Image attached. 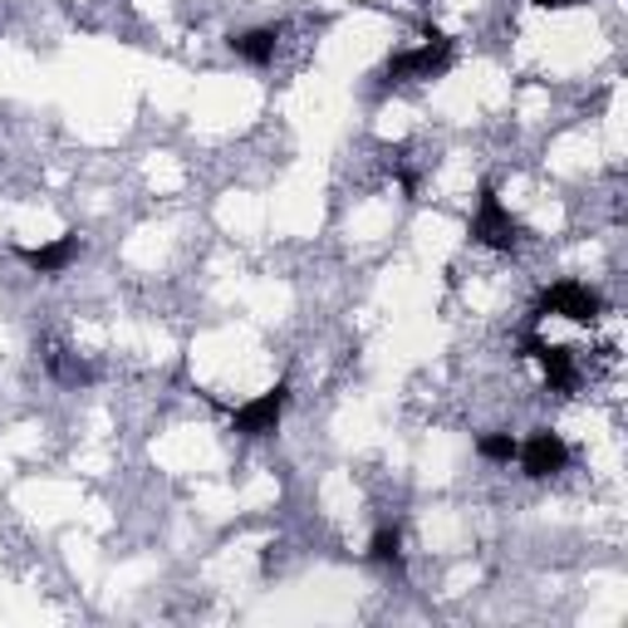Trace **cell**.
I'll use <instances>...</instances> for the list:
<instances>
[{
    "instance_id": "cell-1",
    "label": "cell",
    "mask_w": 628,
    "mask_h": 628,
    "mask_svg": "<svg viewBox=\"0 0 628 628\" xmlns=\"http://www.w3.org/2000/svg\"><path fill=\"white\" fill-rule=\"evenodd\" d=\"M451 69V39L437 35V29H427V45L418 49H402V55H392L388 64H383V84H412V78H437Z\"/></svg>"
},
{
    "instance_id": "cell-2",
    "label": "cell",
    "mask_w": 628,
    "mask_h": 628,
    "mask_svg": "<svg viewBox=\"0 0 628 628\" xmlns=\"http://www.w3.org/2000/svg\"><path fill=\"white\" fill-rule=\"evenodd\" d=\"M471 241L486 245V251H516L520 245V226L506 212V202L496 196V186H481L476 216H471Z\"/></svg>"
},
{
    "instance_id": "cell-3",
    "label": "cell",
    "mask_w": 628,
    "mask_h": 628,
    "mask_svg": "<svg viewBox=\"0 0 628 628\" xmlns=\"http://www.w3.org/2000/svg\"><path fill=\"white\" fill-rule=\"evenodd\" d=\"M285 402H290V383H275V388L255 392L251 402H241L231 412V432H241V437H270L285 418Z\"/></svg>"
},
{
    "instance_id": "cell-4",
    "label": "cell",
    "mask_w": 628,
    "mask_h": 628,
    "mask_svg": "<svg viewBox=\"0 0 628 628\" xmlns=\"http://www.w3.org/2000/svg\"><path fill=\"white\" fill-rule=\"evenodd\" d=\"M516 461H520V471H526L530 481H545V476H555V471L569 467V447H565L559 432L540 427V432H530V437L516 447Z\"/></svg>"
},
{
    "instance_id": "cell-5",
    "label": "cell",
    "mask_w": 628,
    "mask_h": 628,
    "mask_svg": "<svg viewBox=\"0 0 628 628\" xmlns=\"http://www.w3.org/2000/svg\"><path fill=\"white\" fill-rule=\"evenodd\" d=\"M540 314H565V319H575V324H594L599 314H604V300L579 280H559L540 294Z\"/></svg>"
},
{
    "instance_id": "cell-6",
    "label": "cell",
    "mask_w": 628,
    "mask_h": 628,
    "mask_svg": "<svg viewBox=\"0 0 628 628\" xmlns=\"http://www.w3.org/2000/svg\"><path fill=\"white\" fill-rule=\"evenodd\" d=\"M15 255L35 275H64L69 265L78 261V235H59V241H49V245H20Z\"/></svg>"
},
{
    "instance_id": "cell-7",
    "label": "cell",
    "mask_w": 628,
    "mask_h": 628,
    "mask_svg": "<svg viewBox=\"0 0 628 628\" xmlns=\"http://www.w3.org/2000/svg\"><path fill=\"white\" fill-rule=\"evenodd\" d=\"M526 353L530 359L540 363V369H545V383L550 388H575V353L569 349H559V343H545V339H535V334H530L526 339Z\"/></svg>"
},
{
    "instance_id": "cell-8",
    "label": "cell",
    "mask_w": 628,
    "mask_h": 628,
    "mask_svg": "<svg viewBox=\"0 0 628 628\" xmlns=\"http://www.w3.org/2000/svg\"><path fill=\"white\" fill-rule=\"evenodd\" d=\"M231 49H235V59L261 69V64H270L275 49H280V29L261 25V29H245V35H231Z\"/></svg>"
},
{
    "instance_id": "cell-9",
    "label": "cell",
    "mask_w": 628,
    "mask_h": 628,
    "mask_svg": "<svg viewBox=\"0 0 628 628\" xmlns=\"http://www.w3.org/2000/svg\"><path fill=\"white\" fill-rule=\"evenodd\" d=\"M369 559H373V565H402V530H398V526L373 530V540H369Z\"/></svg>"
},
{
    "instance_id": "cell-10",
    "label": "cell",
    "mask_w": 628,
    "mask_h": 628,
    "mask_svg": "<svg viewBox=\"0 0 628 628\" xmlns=\"http://www.w3.org/2000/svg\"><path fill=\"white\" fill-rule=\"evenodd\" d=\"M516 447H520V442L510 437V432H486V437L476 442V451L486 461H516Z\"/></svg>"
},
{
    "instance_id": "cell-11",
    "label": "cell",
    "mask_w": 628,
    "mask_h": 628,
    "mask_svg": "<svg viewBox=\"0 0 628 628\" xmlns=\"http://www.w3.org/2000/svg\"><path fill=\"white\" fill-rule=\"evenodd\" d=\"M530 5H540V10H569V5H579V0H530Z\"/></svg>"
}]
</instances>
